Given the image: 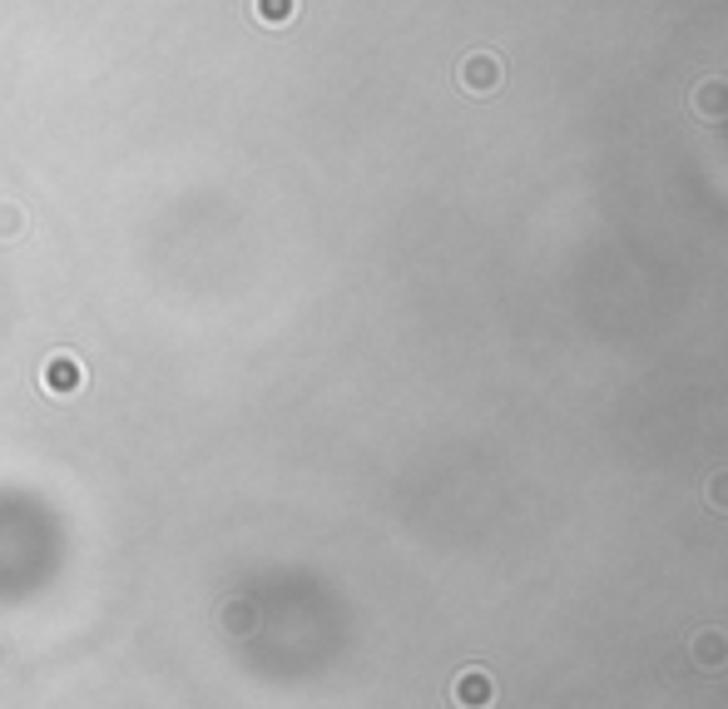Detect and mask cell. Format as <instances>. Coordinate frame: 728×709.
I'll return each instance as SVG.
<instances>
[{
	"instance_id": "cell-5",
	"label": "cell",
	"mask_w": 728,
	"mask_h": 709,
	"mask_svg": "<svg viewBox=\"0 0 728 709\" xmlns=\"http://www.w3.org/2000/svg\"><path fill=\"white\" fill-rule=\"evenodd\" d=\"M704 501L718 511V516H728V467H724V471H714V477L704 481Z\"/></svg>"
},
{
	"instance_id": "cell-3",
	"label": "cell",
	"mask_w": 728,
	"mask_h": 709,
	"mask_svg": "<svg viewBox=\"0 0 728 709\" xmlns=\"http://www.w3.org/2000/svg\"><path fill=\"white\" fill-rule=\"evenodd\" d=\"M456 705H466V709H486L490 699H496V685H490V675L486 669H466V675H456Z\"/></svg>"
},
{
	"instance_id": "cell-1",
	"label": "cell",
	"mask_w": 728,
	"mask_h": 709,
	"mask_svg": "<svg viewBox=\"0 0 728 709\" xmlns=\"http://www.w3.org/2000/svg\"><path fill=\"white\" fill-rule=\"evenodd\" d=\"M688 105H694L698 120H728V80L724 75H708V80L694 85V95H688Z\"/></svg>"
},
{
	"instance_id": "cell-2",
	"label": "cell",
	"mask_w": 728,
	"mask_h": 709,
	"mask_svg": "<svg viewBox=\"0 0 728 709\" xmlns=\"http://www.w3.org/2000/svg\"><path fill=\"white\" fill-rule=\"evenodd\" d=\"M688 655H694L698 669H724L728 665V635L724 630H698V635L688 640Z\"/></svg>"
},
{
	"instance_id": "cell-4",
	"label": "cell",
	"mask_w": 728,
	"mask_h": 709,
	"mask_svg": "<svg viewBox=\"0 0 728 709\" xmlns=\"http://www.w3.org/2000/svg\"><path fill=\"white\" fill-rule=\"evenodd\" d=\"M461 85H466V90H496L500 85V65L490 61V55H471L466 65H461Z\"/></svg>"
}]
</instances>
